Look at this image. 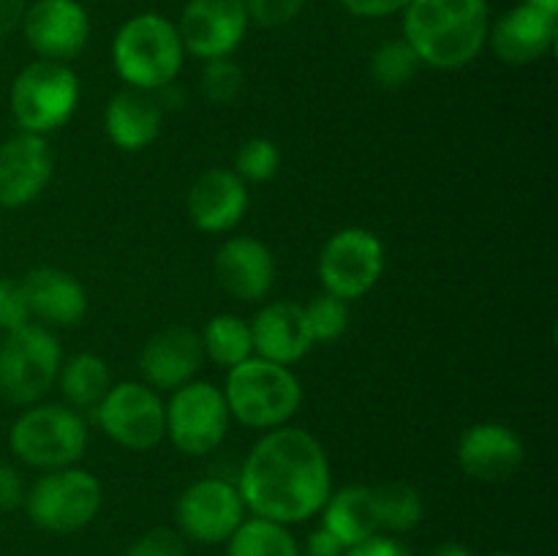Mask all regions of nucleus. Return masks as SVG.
Instances as JSON below:
<instances>
[{
    "mask_svg": "<svg viewBox=\"0 0 558 556\" xmlns=\"http://www.w3.org/2000/svg\"><path fill=\"white\" fill-rule=\"evenodd\" d=\"M558 16L521 3L490 22L488 44L496 58L507 65H532L554 49Z\"/></svg>",
    "mask_w": 558,
    "mask_h": 556,
    "instance_id": "obj_20",
    "label": "nucleus"
},
{
    "mask_svg": "<svg viewBox=\"0 0 558 556\" xmlns=\"http://www.w3.org/2000/svg\"><path fill=\"white\" fill-rule=\"evenodd\" d=\"M343 556H414V554L401 543V540L387 537V534L379 532V534H374V537H368V540H363V543L347 548V554Z\"/></svg>",
    "mask_w": 558,
    "mask_h": 556,
    "instance_id": "obj_38",
    "label": "nucleus"
},
{
    "mask_svg": "<svg viewBox=\"0 0 558 556\" xmlns=\"http://www.w3.org/2000/svg\"><path fill=\"white\" fill-rule=\"evenodd\" d=\"M174 521L185 540L202 545L227 543L245 521L243 496L229 480L202 478L178 496Z\"/></svg>",
    "mask_w": 558,
    "mask_h": 556,
    "instance_id": "obj_12",
    "label": "nucleus"
},
{
    "mask_svg": "<svg viewBox=\"0 0 558 556\" xmlns=\"http://www.w3.org/2000/svg\"><path fill=\"white\" fill-rule=\"evenodd\" d=\"M428 556H474L463 543H441Z\"/></svg>",
    "mask_w": 558,
    "mask_h": 556,
    "instance_id": "obj_41",
    "label": "nucleus"
},
{
    "mask_svg": "<svg viewBox=\"0 0 558 556\" xmlns=\"http://www.w3.org/2000/svg\"><path fill=\"white\" fill-rule=\"evenodd\" d=\"M234 485L245 510L292 527L319 516L332 494L330 458L311 431L281 425L251 447Z\"/></svg>",
    "mask_w": 558,
    "mask_h": 556,
    "instance_id": "obj_1",
    "label": "nucleus"
},
{
    "mask_svg": "<svg viewBox=\"0 0 558 556\" xmlns=\"http://www.w3.org/2000/svg\"><path fill=\"white\" fill-rule=\"evenodd\" d=\"M347 548L341 545V540L332 532H327L325 527L314 529L308 534V543H305V556H343Z\"/></svg>",
    "mask_w": 558,
    "mask_h": 556,
    "instance_id": "obj_39",
    "label": "nucleus"
},
{
    "mask_svg": "<svg viewBox=\"0 0 558 556\" xmlns=\"http://www.w3.org/2000/svg\"><path fill=\"white\" fill-rule=\"evenodd\" d=\"M281 169V150L267 136H254L240 145L238 156H234L232 172L243 180L245 185L251 183H270Z\"/></svg>",
    "mask_w": 558,
    "mask_h": 556,
    "instance_id": "obj_30",
    "label": "nucleus"
},
{
    "mask_svg": "<svg viewBox=\"0 0 558 556\" xmlns=\"http://www.w3.org/2000/svg\"><path fill=\"white\" fill-rule=\"evenodd\" d=\"M31 322L33 314L31 305H27L22 278L3 276L0 278V336L11 330H20V327L31 325Z\"/></svg>",
    "mask_w": 558,
    "mask_h": 556,
    "instance_id": "obj_33",
    "label": "nucleus"
},
{
    "mask_svg": "<svg viewBox=\"0 0 558 556\" xmlns=\"http://www.w3.org/2000/svg\"><path fill=\"white\" fill-rule=\"evenodd\" d=\"M54 174V156L47 136L14 134L0 145V207L20 210L44 194Z\"/></svg>",
    "mask_w": 558,
    "mask_h": 556,
    "instance_id": "obj_15",
    "label": "nucleus"
},
{
    "mask_svg": "<svg viewBox=\"0 0 558 556\" xmlns=\"http://www.w3.org/2000/svg\"><path fill=\"white\" fill-rule=\"evenodd\" d=\"M245 0H189L180 14L178 33L185 55L199 60L232 58L248 33Z\"/></svg>",
    "mask_w": 558,
    "mask_h": 556,
    "instance_id": "obj_13",
    "label": "nucleus"
},
{
    "mask_svg": "<svg viewBox=\"0 0 558 556\" xmlns=\"http://www.w3.org/2000/svg\"><path fill=\"white\" fill-rule=\"evenodd\" d=\"M199 87L202 96L210 104H218V107L238 101L240 90H243V69L232 58L205 60Z\"/></svg>",
    "mask_w": 558,
    "mask_h": 556,
    "instance_id": "obj_32",
    "label": "nucleus"
},
{
    "mask_svg": "<svg viewBox=\"0 0 558 556\" xmlns=\"http://www.w3.org/2000/svg\"><path fill=\"white\" fill-rule=\"evenodd\" d=\"M494 556H518V554H494Z\"/></svg>",
    "mask_w": 558,
    "mask_h": 556,
    "instance_id": "obj_43",
    "label": "nucleus"
},
{
    "mask_svg": "<svg viewBox=\"0 0 558 556\" xmlns=\"http://www.w3.org/2000/svg\"><path fill=\"white\" fill-rule=\"evenodd\" d=\"M322 527L341 540L343 548L363 543L381 532L376 496L371 485H343L327 496L322 507Z\"/></svg>",
    "mask_w": 558,
    "mask_h": 556,
    "instance_id": "obj_24",
    "label": "nucleus"
},
{
    "mask_svg": "<svg viewBox=\"0 0 558 556\" xmlns=\"http://www.w3.org/2000/svg\"><path fill=\"white\" fill-rule=\"evenodd\" d=\"M526 447L518 431L505 423H474L458 439V467L483 483H501L521 469Z\"/></svg>",
    "mask_w": 558,
    "mask_h": 556,
    "instance_id": "obj_17",
    "label": "nucleus"
},
{
    "mask_svg": "<svg viewBox=\"0 0 558 556\" xmlns=\"http://www.w3.org/2000/svg\"><path fill=\"white\" fill-rule=\"evenodd\" d=\"M305 319L314 343H332L349 330V303L336 294H316L305 303Z\"/></svg>",
    "mask_w": 558,
    "mask_h": 556,
    "instance_id": "obj_31",
    "label": "nucleus"
},
{
    "mask_svg": "<svg viewBox=\"0 0 558 556\" xmlns=\"http://www.w3.org/2000/svg\"><path fill=\"white\" fill-rule=\"evenodd\" d=\"M163 109L153 93L123 87L114 93L104 112V131L123 153H142L161 136Z\"/></svg>",
    "mask_w": 558,
    "mask_h": 556,
    "instance_id": "obj_23",
    "label": "nucleus"
},
{
    "mask_svg": "<svg viewBox=\"0 0 558 556\" xmlns=\"http://www.w3.org/2000/svg\"><path fill=\"white\" fill-rule=\"evenodd\" d=\"M87 423L69 403H33L11 423L9 447L14 458L38 472L76 467L87 450Z\"/></svg>",
    "mask_w": 558,
    "mask_h": 556,
    "instance_id": "obj_5",
    "label": "nucleus"
},
{
    "mask_svg": "<svg viewBox=\"0 0 558 556\" xmlns=\"http://www.w3.org/2000/svg\"><path fill=\"white\" fill-rule=\"evenodd\" d=\"M58 385L71 409H76V412H93L104 401V396H107L114 382L112 374H109L107 360L93 352H80L63 360Z\"/></svg>",
    "mask_w": 558,
    "mask_h": 556,
    "instance_id": "obj_25",
    "label": "nucleus"
},
{
    "mask_svg": "<svg viewBox=\"0 0 558 556\" xmlns=\"http://www.w3.org/2000/svg\"><path fill=\"white\" fill-rule=\"evenodd\" d=\"M93 412L98 428L123 450L147 452L167 439V401L145 382H118Z\"/></svg>",
    "mask_w": 558,
    "mask_h": 556,
    "instance_id": "obj_9",
    "label": "nucleus"
},
{
    "mask_svg": "<svg viewBox=\"0 0 558 556\" xmlns=\"http://www.w3.org/2000/svg\"><path fill=\"white\" fill-rule=\"evenodd\" d=\"M205 352L199 333L191 327H167L147 338L140 352V374L145 385L158 392H172L196 379Z\"/></svg>",
    "mask_w": 558,
    "mask_h": 556,
    "instance_id": "obj_16",
    "label": "nucleus"
},
{
    "mask_svg": "<svg viewBox=\"0 0 558 556\" xmlns=\"http://www.w3.org/2000/svg\"><path fill=\"white\" fill-rule=\"evenodd\" d=\"M183 60L185 47L178 25L156 11L125 20L112 38L114 74L134 90L156 93L172 85Z\"/></svg>",
    "mask_w": 558,
    "mask_h": 556,
    "instance_id": "obj_4",
    "label": "nucleus"
},
{
    "mask_svg": "<svg viewBox=\"0 0 558 556\" xmlns=\"http://www.w3.org/2000/svg\"><path fill=\"white\" fill-rule=\"evenodd\" d=\"M349 14L363 16V20H385V16L403 14L412 0H338Z\"/></svg>",
    "mask_w": 558,
    "mask_h": 556,
    "instance_id": "obj_36",
    "label": "nucleus"
},
{
    "mask_svg": "<svg viewBox=\"0 0 558 556\" xmlns=\"http://www.w3.org/2000/svg\"><path fill=\"white\" fill-rule=\"evenodd\" d=\"M523 3L534 5V9L545 11V14H554V16H558V0H523Z\"/></svg>",
    "mask_w": 558,
    "mask_h": 556,
    "instance_id": "obj_42",
    "label": "nucleus"
},
{
    "mask_svg": "<svg viewBox=\"0 0 558 556\" xmlns=\"http://www.w3.org/2000/svg\"><path fill=\"white\" fill-rule=\"evenodd\" d=\"M33 319L44 327H76L87 316V292L80 278L60 267H33L22 276Z\"/></svg>",
    "mask_w": 558,
    "mask_h": 556,
    "instance_id": "obj_22",
    "label": "nucleus"
},
{
    "mask_svg": "<svg viewBox=\"0 0 558 556\" xmlns=\"http://www.w3.org/2000/svg\"><path fill=\"white\" fill-rule=\"evenodd\" d=\"M420 58L407 38H392V41L379 44L371 55V80L385 90H401L417 76Z\"/></svg>",
    "mask_w": 558,
    "mask_h": 556,
    "instance_id": "obj_29",
    "label": "nucleus"
},
{
    "mask_svg": "<svg viewBox=\"0 0 558 556\" xmlns=\"http://www.w3.org/2000/svg\"><path fill=\"white\" fill-rule=\"evenodd\" d=\"M227 556H303V548L289 527L251 516L227 540Z\"/></svg>",
    "mask_w": 558,
    "mask_h": 556,
    "instance_id": "obj_27",
    "label": "nucleus"
},
{
    "mask_svg": "<svg viewBox=\"0 0 558 556\" xmlns=\"http://www.w3.org/2000/svg\"><path fill=\"white\" fill-rule=\"evenodd\" d=\"M223 398L232 420L254 431H272L292 423L303 407V385L289 365L248 358L227 371Z\"/></svg>",
    "mask_w": 558,
    "mask_h": 556,
    "instance_id": "obj_3",
    "label": "nucleus"
},
{
    "mask_svg": "<svg viewBox=\"0 0 558 556\" xmlns=\"http://www.w3.org/2000/svg\"><path fill=\"white\" fill-rule=\"evenodd\" d=\"M316 270L327 294L352 303V300L365 298L379 283L385 273V243L371 229H338L322 245Z\"/></svg>",
    "mask_w": 558,
    "mask_h": 556,
    "instance_id": "obj_11",
    "label": "nucleus"
},
{
    "mask_svg": "<svg viewBox=\"0 0 558 556\" xmlns=\"http://www.w3.org/2000/svg\"><path fill=\"white\" fill-rule=\"evenodd\" d=\"M488 0H412L403 9V38L420 63L456 71L488 47Z\"/></svg>",
    "mask_w": 558,
    "mask_h": 556,
    "instance_id": "obj_2",
    "label": "nucleus"
},
{
    "mask_svg": "<svg viewBox=\"0 0 558 556\" xmlns=\"http://www.w3.org/2000/svg\"><path fill=\"white\" fill-rule=\"evenodd\" d=\"M202 352L218 368H234L254 358V336L251 322L238 314H216L199 333Z\"/></svg>",
    "mask_w": 558,
    "mask_h": 556,
    "instance_id": "obj_26",
    "label": "nucleus"
},
{
    "mask_svg": "<svg viewBox=\"0 0 558 556\" xmlns=\"http://www.w3.org/2000/svg\"><path fill=\"white\" fill-rule=\"evenodd\" d=\"M213 270L223 292L243 303H262L276 287V256L262 240L248 234L223 240Z\"/></svg>",
    "mask_w": 558,
    "mask_h": 556,
    "instance_id": "obj_18",
    "label": "nucleus"
},
{
    "mask_svg": "<svg viewBox=\"0 0 558 556\" xmlns=\"http://www.w3.org/2000/svg\"><path fill=\"white\" fill-rule=\"evenodd\" d=\"M305 0H245L251 22L262 27L289 25L303 11Z\"/></svg>",
    "mask_w": 558,
    "mask_h": 556,
    "instance_id": "obj_35",
    "label": "nucleus"
},
{
    "mask_svg": "<svg viewBox=\"0 0 558 556\" xmlns=\"http://www.w3.org/2000/svg\"><path fill=\"white\" fill-rule=\"evenodd\" d=\"M104 505L101 480L82 467L41 472L25 491L27 518L49 534H71L93 523Z\"/></svg>",
    "mask_w": 558,
    "mask_h": 556,
    "instance_id": "obj_8",
    "label": "nucleus"
},
{
    "mask_svg": "<svg viewBox=\"0 0 558 556\" xmlns=\"http://www.w3.org/2000/svg\"><path fill=\"white\" fill-rule=\"evenodd\" d=\"M251 336H254L256 358L272 360L289 368L314 349L305 305L294 300H270L262 305L251 319Z\"/></svg>",
    "mask_w": 558,
    "mask_h": 556,
    "instance_id": "obj_21",
    "label": "nucleus"
},
{
    "mask_svg": "<svg viewBox=\"0 0 558 556\" xmlns=\"http://www.w3.org/2000/svg\"><path fill=\"white\" fill-rule=\"evenodd\" d=\"M232 425L227 398L221 387L191 379L189 385L169 392L167 439L183 456H210L223 445Z\"/></svg>",
    "mask_w": 558,
    "mask_h": 556,
    "instance_id": "obj_10",
    "label": "nucleus"
},
{
    "mask_svg": "<svg viewBox=\"0 0 558 556\" xmlns=\"http://www.w3.org/2000/svg\"><path fill=\"white\" fill-rule=\"evenodd\" d=\"M22 36L41 60L69 63L87 47L90 16L80 0H36L22 16Z\"/></svg>",
    "mask_w": 558,
    "mask_h": 556,
    "instance_id": "obj_14",
    "label": "nucleus"
},
{
    "mask_svg": "<svg viewBox=\"0 0 558 556\" xmlns=\"http://www.w3.org/2000/svg\"><path fill=\"white\" fill-rule=\"evenodd\" d=\"M9 101L20 131L49 136L74 118L80 107V76L69 63L38 58L14 76Z\"/></svg>",
    "mask_w": 558,
    "mask_h": 556,
    "instance_id": "obj_6",
    "label": "nucleus"
},
{
    "mask_svg": "<svg viewBox=\"0 0 558 556\" xmlns=\"http://www.w3.org/2000/svg\"><path fill=\"white\" fill-rule=\"evenodd\" d=\"M248 210V185L227 167H213L191 183L185 213L205 234H227Z\"/></svg>",
    "mask_w": 558,
    "mask_h": 556,
    "instance_id": "obj_19",
    "label": "nucleus"
},
{
    "mask_svg": "<svg viewBox=\"0 0 558 556\" xmlns=\"http://www.w3.org/2000/svg\"><path fill=\"white\" fill-rule=\"evenodd\" d=\"M125 556H189V545L178 529L156 527L136 537L125 551Z\"/></svg>",
    "mask_w": 558,
    "mask_h": 556,
    "instance_id": "obj_34",
    "label": "nucleus"
},
{
    "mask_svg": "<svg viewBox=\"0 0 558 556\" xmlns=\"http://www.w3.org/2000/svg\"><path fill=\"white\" fill-rule=\"evenodd\" d=\"M27 0H0V38L11 36L22 25Z\"/></svg>",
    "mask_w": 558,
    "mask_h": 556,
    "instance_id": "obj_40",
    "label": "nucleus"
},
{
    "mask_svg": "<svg viewBox=\"0 0 558 556\" xmlns=\"http://www.w3.org/2000/svg\"><path fill=\"white\" fill-rule=\"evenodd\" d=\"M25 480H22V474L16 472L11 463L0 461V510L9 512V510H16V507H22V501H25Z\"/></svg>",
    "mask_w": 558,
    "mask_h": 556,
    "instance_id": "obj_37",
    "label": "nucleus"
},
{
    "mask_svg": "<svg viewBox=\"0 0 558 556\" xmlns=\"http://www.w3.org/2000/svg\"><path fill=\"white\" fill-rule=\"evenodd\" d=\"M63 349L49 327L31 322L0 336V396L14 407H33L58 385Z\"/></svg>",
    "mask_w": 558,
    "mask_h": 556,
    "instance_id": "obj_7",
    "label": "nucleus"
},
{
    "mask_svg": "<svg viewBox=\"0 0 558 556\" xmlns=\"http://www.w3.org/2000/svg\"><path fill=\"white\" fill-rule=\"evenodd\" d=\"M381 532L407 534L417 529L425 518V499L414 485L385 483L374 488Z\"/></svg>",
    "mask_w": 558,
    "mask_h": 556,
    "instance_id": "obj_28",
    "label": "nucleus"
}]
</instances>
